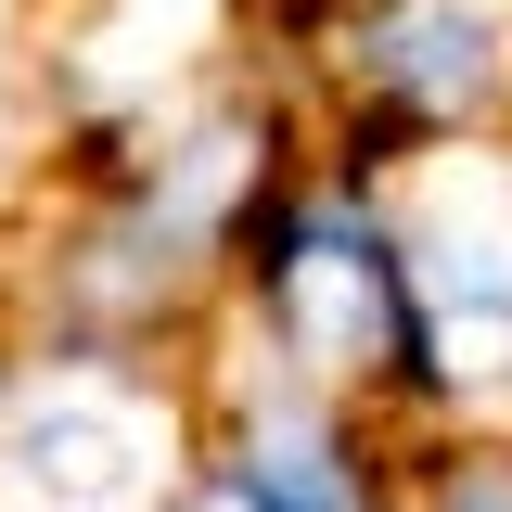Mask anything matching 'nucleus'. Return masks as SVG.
<instances>
[{
    "instance_id": "obj_1",
    "label": "nucleus",
    "mask_w": 512,
    "mask_h": 512,
    "mask_svg": "<svg viewBox=\"0 0 512 512\" xmlns=\"http://www.w3.org/2000/svg\"><path fill=\"white\" fill-rule=\"evenodd\" d=\"M167 512H410V474H397V436L372 397L269 359V384L205 397Z\"/></svg>"
},
{
    "instance_id": "obj_2",
    "label": "nucleus",
    "mask_w": 512,
    "mask_h": 512,
    "mask_svg": "<svg viewBox=\"0 0 512 512\" xmlns=\"http://www.w3.org/2000/svg\"><path fill=\"white\" fill-rule=\"evenodd\" d=\"M192 436L167 448L141 397L103 372V346H64L52 372L0 410V500L13 512H167Z\"/></svg>"
},
{
    "instance_id": "obj_3",
    "label": "nucleus",
    "mask_w": 512,
    "mask_h": 512,
    "mask_svg": "<svg viewBox=\"0 0 512 512\" xmlns=\"http://www.w3.org/2000/svg\"><path fill=\"white\" fill-rule=\"evenodd\" d=\"M410 512H512V448H461L448 436L423 474H410Z\"/></svg>"
}]
</instances>
